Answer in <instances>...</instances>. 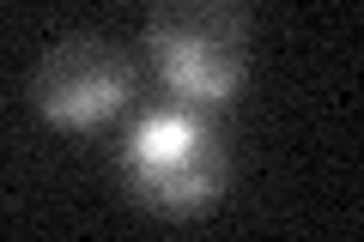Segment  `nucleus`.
<instances>
[{
	"label": "nucleus",
	"mask_w": 364,
	"mask_h": 242,
	"mask_svg": "<svg viewBox=\"0 0 364 242\" xmlns=\"http://www.w3.org/2000/svg\"><path fill=\"white\" fill-rule=\"evenodd\" d=\"M146 49L176 103L225 109L249 79V0H152Z\"/></svg>",
	"instance_id": "obj_1"
},
{
	"label": "nucleus",
	"mask_w": 364,
	"mask_h": 242,
	"mask_svg": "<svg viewBox=\"0 0 364 242\" xmlns=\"http://www.w3.org/2000/svg\"><path fill=\"white\" fill-rule=\"evenodd\" d=\"M225 140L195 103L152 109L122 145V182L158 218H200L225 194Z\"/></svg>",
	"instance_id": "obj_2"
},
{
	"label": "nucleus",
	"mask_w": 364,
	"mask_h": 242,
	"mask_svg": "<svg viewBox=\"0 0 364 242\" xmlns=\"http://www.w3.org/2000/svg\"><path fill=\"white\" fill-rule=\"evenodd\" d=\"M134 97V67L109 37H61L31 73V103L49 128L91 133Z\"/></svg>",
	"instance_id": "obj_3"
}]
</instances>
